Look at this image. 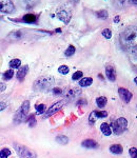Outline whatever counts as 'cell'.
<instances>
[{
    "label": "cell",
    "mask_w": 137,
    "mask_h": 158,
    "mask_svg": "<svg viewBox=\"0 0 137 158\" xmlns=\"http://www.w3.org/2000/svg\"><path fill=\"white\" fill-rule=\"evenodd\" d=\"M20 110H21L22 112H24L25 114L29 113V111H30V101L29 100L23 101V103H22L21 106H20Z\"/></svg>",
    "instance_id": "obj_22"
},
{
    "label": "cell",
    "mask_w": 137,
    "mask_h": 158,
    "mask_svg": "<svg viewBox=\"0 0 137 158\" xmlns=\"http://www.w3.org/2000/svg\"><path fill=\"white\" fill-rule=\"evenodd\" d=\"M14 11L15 6L12 0H0V12L6 13V14H11Z\"/></svg>",
    "instance_id": "obj_6"
},
{
    "label": "cell",
    "mask_w": 137,
    "mask_h": 158,
    "mask_svg": "<svg viewBox=\"0 0 137 158\" xmlns=\"http://www.w3.org/2000/svg\"><path fill=\"white\" fill-rule=\"evenodd\" d=\"M27 124H29L31 128L36 126V118H35V115H30L27 117Z\"/></svg>",
    "instance_id": "obj_23"
},
{
    "label": "cell",
    "mask_w": 137,
    "mask_h": 158,
    "mask_svg": "<svg viewBox=\"0 0 137 158\" xmlns=\"http://www.w3.org/2000/svg\"><path fill=\"white\" fill-rule=\"evenodd\" d=\"M65 104V100H61V101H58V102L52 104V106H50L49 110H48L47 112H45L44 114V118H48V117L52 116L53 114L57 113L58 111H60V110L62 109V106Z\"/></svg>",
    "instance_id": "obj_7"
},
{
    "label": "cell",
    "mask_w": 137,
    "mask_h": 158,
    "mask_svg": "<svg viewBox=\"0 0 137 158\" xmlns=\"http://www.w3.org/2000/svg\"><path fill=\"white\" fill-rule=\"evenodd\" d=\"M102 36L106 38V39H110L111 37H112V32H111V30L109 29H105L102 31Z\"/></svg>",
    "instance_id": "obj_30"
},
{
    "label": "cell",
    "mask_w": 137,
    "mask_h": 158,
    "mask_svg": "<svg viewBox=\"0 0 137 158\" xmlns=\"http://www.w3.org/2000/svg\"><path fill=\"white\" fill-rule=\"evenodd\" d=\"M134 82H135V85H137V77H135V79H134Z\"/></svg>",
    "instance_id": "obj_41"
},
{
    "label": "cell",
    "mask_w": 137,
    "mask_h": 158,
    "mask_svg": "<svg viewBox=\"0 0 137 158\" xmlns=\"http://www.w3.org/2000/svg\"><path fill=\"white\" fill-rule=\"evenodd\" d=\"M100 131L102 132L103 135H106V136H110V135L112 134V129H111V127L109 126L108 123H101Z\"/></svg>",
    "instance_id": "obj_15"
},
{
    "label": "cell",
    "mask_w": 137,
    "mask_h": 158,
    "mask_svg": "<svg viewBox=\"0 0 137 158\" xmlns=\"http://www.w3.org/2000/svg\"><path fill=\"white\" fill-rule=\"evenodd\" d=\"M6 83H3V82H0V92H3V91H6Z\"/></svg>",
    "instance_id": "obj_34"
},
{
    "label": "cell",
    "mask_w": 137,
    "mask_h": 158,
    "mask_svg": "<svg viewBox=\"0 0 137 158\" xmlns=\"http://www.w3.org/2000/svg\"><path fill=\"white\" fill-rule=\"evenodd\" d=\"M119 19H120V17H119V16H116L115 18H114V22H115V23H117V22L119 21Z\"/></svg>",
    "instance_id": "obj_40"
},
{
    "label": "cell",
    "mask_w": 137,
    "mask_h": 158,
    "mask_svg": "<svg viewBox=\"0 0 137 158\" xmlns=\"http://www.w3.org/2000/svg\"><path fill=\"white\" fill-rule=\"evenodd\" d=\"M40 0H20L19 3L23 9H32L39 3Z\"/></svg>",
    "instance_id": "obj_11"
},
{
    "label": "cell",
    "mask_w": 137,
    "mask_h": 158,
    "mask_svg": "<svg viewBox=\"0 0 137 158\" xmlns=\"http://www.w3.org/2000/svg\"><path fill=\"white\" fill-rule=\"evenodd\" d=\"M56 141L59 144H67L68 142V138L67 136H63V135H59L56 137Z\"/></svg>",
    "instance_id": "obj_21"
},
{
    "label": "cell",
    "mask_w": 137,
    "mask_h": 158,
    "mask_svg": "<svg viewBox=\"0 0 137 158\" xmlns=\"http://www.w3.org/2000/svg\"><path fill=\"white\" fill-rule=\"evenodd\" d=\"M62 94L64 95V99L67 100H72L77 97L78 95L80 94V90L79 89H70V90L65 91V92H62Z\"/></svg>",
    "instance_id": "obj_9"
},
{
    "label": "cell",
    "mask_w": 137,
    "mask_h": 158,
    "mask_svg": "<svg viewBox=\"0 0 137 158\" xmlns=\"http://www.w3.org/2000/svg\"><path fill=\"white\" fill-rule=\"evenodd\" d=\"M118 94H119V96H120V98L122 99L125 102H130L132 97H133V94L125 88H119Z\"/></svg>",
    "instance_id": "obj_8"
},
{
    "label": "cell",
    "mask_w": 137,
    "mask_h": 158,
    "mask_svg": "<svg viewBox=\"0 0 137 158\" xmlns=\"http://www.w3.org/2000/svg\"><path fill=\"white\" fill-rule=\"evenodd\" d=\"M94 117H95V116H94V114L92 113V114L90 115V123H91V124H94V123H95V119H94Z\"/></svg>",
    "instance_id": "obj_37"
},
{
    "label": "cell",
    "mask_w": 137,
    "mask_h": 158,
    "mask_svg": "<svg viewBox=\"0 0 137 158\" xmlns=\"http://www.w3.org/2000/svg\"><path fill=\"white\" fill-rule=\"evenodd\" d=\"M27 119V114H25L24 112H22L20 109L16 112V114H15V116H14L15 123H21V122L25 121Z\"/></svg>",
    "instance_id": "obj_10"
},
{
    "label": "cell",
    "mask_w": 137,
    "mask_h": 158,
    "mask_svg": "<svg viewBox=\"0 0 137 158\" xmlns=\"http://www.w3.org/2000/svg\"><path fill=\"white\" fill-rule=\"evenodd\" d=\"M27 72H29V67L27 65H22L18 69V72H17V78L19 81H22L24 77L27 76Z\"/></svg>",
    "instance_id": "obj_13"
},
{
    "label": "cell",
    "mask_w": 137,
    "mask_h": 158,
    "mask_svg": "<svg viewBox=\"0 0 137 158\" xmlns=\"http://www.w3.org/2000/svg\"><path fill=\"white\" fill-rule=\"evenodd\" d=\"M83 73L81 72V71H78V72L74 73V75L72 76V79L73 80H78V79H80L81 77H82Z\"/></svg>",
    "instance_id": "obj_32"
},
{
    "label": "cell",
    "mask_w": 137,
    "mask_h": 158,
    "mask_svg": "<svg viewBox=\"0 0 137 158\" xmlns=\"http://www.w3.org/2000/svg\"><path fill=\"white\" fill-rule=\"evenodd\" d=\"M129 152H130L131 158H137V149L136 148H131Z\"/></svg>",
    "instance_id": "obj_33"
},
{
    "label": "cell",
    "mask_w": 137,
    "mask_h": 158,
    "mask_svg": "<svg viewBox=\"0 0 137 158\" xmlns=\"http://www.w3.org/2000/svg\"><path fill=\"white\" fill-rule=\"evenodd\" d=\"M129 3L134 4V6H137V0H129Z\"/></svg>",
    "instance_id": "obj_39"
},
{
    "label": "cell",
    "mask_w": 137,
    "mask_h": 158,
    "mask_svg": "<svg viewBox=\"0 0 137 158\" xmlns=\"http://www.w3.org/2000/svg\"><path fill=\"white\" fill-rule=\"evenodd\" d=\"M54 81L55 80L52 76H42V77H39L36 81H35L34 89L39 92L49 91L53 88Z\"/></svg>",
    "instance_id": "obj_2"
},
{
    "label": "cell",
    "mask_w": 137,
    "mask_h": 158,
    "mask_svg": "<svg viewBox=\"0 0 137 158\" xmlns=\"http://www.w3.org/2000/svg\"><path fill=\"white\" fill-rule=\"evenodd\" d=\"M21 65V61L20 59H12L10 61V67L12 69H19Z\"/></svg>",
    "instance_id": "obj_20"
},
{
    "label": "cell",
    "mask_w": 137,
    "mask_h": 158,
    "mask_svg": "<svg viewBox=\"0 0 137 158\" xmlns=\"http://www.w3.org/2000/svg\"><path fill=\"white\" fill-rule=\"evenodd\" d=\"M13 76H14V71L12 70H7L4 72L3 74V79L4 80H10V79H12L13 78Z\"/></svg>",
    "instance_id": "obj_24"
},
{
    "label": "cell",
    "mask_w": 137,
    "mask_h": 158,
    "mask_svg": "<svg viewBox=\"0 0 137 158\" xmlns=\"http://www.w3.org/2000/svg\"><path fill=\"white\" fill-rule=\"evenodd\" d=\"M121 42L128 49H137V27L130 25L121 34Z\"/></svg>",
    "instance_id": "obj_1"
},
{
    "label": "cell",
    "mask_w": 137,
    "mask_h": 158,
    "mask_svg": "<svg viewBox=\"0 0 137 158\" xmlns=\"http://www.w3.org/2000/svg\"><path fill=\"white\" fill-rule=\"evenodd\" d=\"M96 15H97V17L98 18H100V19H106L108 18V12L105 11V10H101V11H98L97 13H96Z\"/></svg>",
    "instance_id": "obj_27"
},
{
    "label": "cell",
    "mask_w": 137,
    "mask_h": 158,
    "mask_svg": "<svg viewBox=\"0 0 137 158\" xmlns=\"http://www.w3.org/2000/svg\"><path fill=\"white\" fill-rule=\"evenodd\" d=\"M44 111H45V106L44 104H38V106H36V112H37V114H42V113H44Z\"/></svg>",
    "instance_id": "obj_31"
},
{
    "label": "cell",
    "mask_w": 137,
    "mask_h": 158,
    "mask_svg": "<svg viewBox=\"0 0 137 158\" xmlns=\"http://www.w3.org/2000/svg\"><path fill=\"white\" fill-rule=\"evenodd\" d=\"M110 151L114 154H121L123 152V148L120 144H113L110 147Z\"/></svg>",
    "instance_id": "obj_18"
},
{
    "label": "cell",
    "mask_w": 137,
    "mask_h": 158,
    "mask_svg": "<svg viewBox=\"0 0 137 158\" xmlns=\"http://www.w3.org/2000/svg\"><path fill=\"white\" fill-rule=\"evenodd\" d=\"M14 148L20 158H37V155L29 148L22 146V144L14 143Z\"/></svg>",
    "instance_id": "obj_4"
},
{
    "label": "cell",
    "mask_w": 137,
    "mask_h": 158,
    "mask_svg": "<svg viewBox=\"0 0 137 158\" xmlns=\"http://www.w3.org/2000/svg\"><path fill=\"white\" fill-rule=\"evenodd\" d=\"M93 114L98 118H105V117L108 116V113L106 111H95L93 112Z\"/></svg>",
    "instance_id": "obj_28"
},
{
    "label": "cell",
    "mask_w": 137,
    "mask_h": 158,
    "mask_svg": "<svg viewBox=\"0 0 137 158\" xmlns=\"http://www.w3.org/2000/svg\"><path fill=\"white\" fill-rule=\"evenodd\" d=\"M128 128V120L123 117L116 119L115 121L112 122V130L116 135H120L126 131Z\"/></svg>",
    "instance_id": "obj_3"
},
{
    "label": "cell",
    "mask_w": 137,
    "mask_h": 158,
    "mask_svg": "<svg viewBox=\"0 0 137 158\" xmlns=\"http://www.w3.org/2000/svg\"><path fill=\"white\" fill-rule=\"evenodd\" d=\"M106 102H108V99H106L105 96H100V97H98L96 99V103H97V106H99V108H105Z\"/></svg>",
    "instance_id": "obj_19"
},
{
    "label": "cell",
    "mask_w": 137,
    "mask_h": 158,
    "mask_svg": "<svg viewBox=\"0 0 137 158\" xmlns=\"http://www.w3.org/2000/svg\"><path fill=\"white\" fill-rule=\"evenodd\" d=\"M36 20H37V16H35L33 14H27L22 18V21H24L25 23H34Z\"/></svg>",
    "instance_id": "obj_16"
},
{
    "label": "cell",
    "mask_w": 137,
    "mask_h": 158,
    "mask_svg": "<svg viewBox=\"0 0 137 158\" xmlns=\"http://www.w3.org/2000/svg\"><path fill=\"white\" fill-rule=\"evenodd\" d=\"M68 65H61V67H59V69H58V72H59L60 74H62V75H67V74L68 73Z\"/></svg>",
    "instance_id": "obj_29"
},
{
    "label": "cell",
    "mask_w": 137,
    "mask_h": 158,
    "mask_svg": "<svg viewBox=\"0 0 137 158\" xmlns=\"http://www.w3.org/2000/svg\"><path fill=\"white\" fill-rule=\"evenodd\" d=\"M76 104H77V106H81V104H87V101L83 100V99H79Z\"/></svg>",
    "instance_id": "obj_36"
},
{
    "label": "cell",
    "mask_w": 137,
    "mask_h": 158,
    "mask_svg": "<svg viewBox=\"0 0 137 158\" xmlns=\"http://www.w3.org/2000/svg\"><path fill=\"white\" fill-rule=\"evenodd\" d=\"M82 147L83 148H87V149H95V148L98 147L97 142L93 139H87L85 141H82Z\"/></svg>",
    "instance_id": "obj_14"
},
{
    "label": "cell",
    "mask_w": 137,
    "mask_h": 158,
    "mask_svg": "<svg viewBox=\"0 0 137 158\" xmlns=\"http://www.w3.org/2000/svg\"><path fill=\"white\" fill-rule=\"evenodd\" d=\"M10 155H11V151L9 149H6V148H4V149H2L0 151V158H7Z\"/></svg>",
    "instance_id": "obj_26"
},
{
    "label": "cell",
    "mask_w": 137,
    "mask_h": 158,
    "mask_svg": "<svg viewBox=\"0 0 137 158\" xmlns=\"http://www.w3.org/2000/svg\"><path fill=\"white\" fill-rule=\"evenodd\" d=\"M57 17L61 20L62 22L68 24V22H70L71 18H72V12L68 9H67L65 6H62L57 10Z\"/></svg>",
    "instance_id": "obj_5"
},
{
    "label": "cell",
    "mask_w": 137,
    "mask_h": 158,
    "mask_svg": "<svg viewBox=\"0 0 137 158\" xmlns=\"http://www.w3.org/2000/svg\"><path fill=\"white\" fill-rule=\"evenodd\" d=\"M6 109V104L4 102H0V111H3Z\"/></svg>",
    "instance_id": "obj_38"
},
{
    "label": "cell",
    "mask_w": 137,
    "mask_h": 158,
    "mask_svg": "<svg viewBox=\"0 0 137 158\" xmlns=\"http://www.w3.org/2000/svg\"><path fill=\"white\" fill-rule=\"evenodd\" d=\"M64 54L67 57H71V56L74 55L75 54V47L74 45H70V47L67 49V51L64 52Z\"/></svg>",
    "instance_id": "obj_25"
},
{
    "label": "cell",
    "mask_w": 137,
    "mask_h": 158,
    "mask_svg": "<svg viewBox=\"0 0 137 158\" xmlns=\"http://www.w3.org/2000/svg\"><path fill=\"white\" fill-rule=\"evenodd\" d=\"M92 83H93V79L91 77H85L79 81V85L81 88H87V86H90Z\"/></svg>",
    "instance_id": "obj_17"
},
{
    "label": "cell",
    "mask_w": 137,
    "mask_h": 158,
    "mask_svg": "<svg viewBox=\"0 0 137 158\" xmlns=\"http://www.w3.org/2000/svg\"><path fill=\"white\" fill-rule=\"evenodd\" d=\"M53 93L59 95V94H62V91L60 90V89H58V88H55V89H53Z\"/></svg>",
    "instance_id": "obj_35"
},
{
    "label": "cell",
    "mask_w": 137,
    "mask_h": 158,
    "mask_svg": "<svg viewBox=\"0 0 137 158\" xmlns=\"http://www.w3.org/2000/svg\"><path fill=\"white\" fill-rule=\"evenodd\" d=\"M106 77H108V79L110 81H115L116 80V71L112 65H106Z\"/></svg>",
    "instance_id": "obj_12"
}]
</instances>
